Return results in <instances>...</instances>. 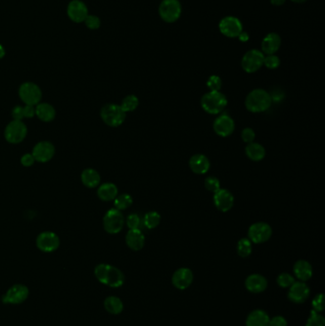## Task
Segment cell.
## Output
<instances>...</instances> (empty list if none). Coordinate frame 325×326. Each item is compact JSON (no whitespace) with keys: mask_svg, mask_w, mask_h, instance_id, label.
<instances>
[{"mask_svg":"<svg viewBox=\"0 0 325 326\" xmlns=\"http://www.w3.org/2000/svg\"><path fill=\"white\" fill-rule=\"evenodd\" d=\"M285 2V0H271V3L276 6H280Z\"/></svg>","mask_w":325,"mask_h":326,"instance_id":"681fc988","label":"cell"},{"mask_svg":"<svg viewBox=\"0 0 325 326\" xmlns=\"http://www.w3.org/2000/svg\"><path fill=\"white\" fill-rule=\"evenodd\" d=\"M268 286L267 279L260 274H252L245 280L246 289L254 294L262 293Z\"/></svg>","mask_w":325,"mask_h":326,"instance_id":"d6986e66","label":"cell"},{"mask_svg":"<svg viewBox=\"0 0 325 326\" xmlns=\"http://www.w3.org/2000/svg\"><path fill=\"white\" fill-rule=\"evenodd\" d=\"M189 166L191 170L197 175H204L211 167L210 160L205 155L197 154L191 157L189 160Z\"/></svg>","mask_w":325,"mask_h":326,"instance_id":"ffe728a7","label":"cell"},{"mask_svg":"<svg viewBox=\"0 0 325 326\" xmlns=\"http://www.w3.org/2000/svg\"><path fill=\"white\" fill-rule=\"evenodd\" d=\"M28 133L27 126L22 120H13L5 129V138L10 143L17 144L22 142Z\"/></svg>","mask_w":325,"mask_h":326,"instance_id":"8992f818","label":"cell"},{"mask_svg":"<svg viewBox=\"0 0 325 326\" xmlns=\"http://www.w3.org/2000/svg\"><path fill=\"white\" fill-rule=\"evenodd\" d=\"M159 15L168 23L176 21L182 15V5L178 0H163L159 5Z\"/></svg>","mask_w":325,"mask_h":326,"instance_id":"52a82bcc","label":"cell"},{"mask_svg":"<svg viewBox=\"0 0 325 326\" xmlns=\"http://www.w3.org/2000/svg\"><path fill=\"white\" fill-rule=\"evenodd\" d=\"M55 146L50 141H40L33 147L32 156L35 161L40 162H48L55 156Z\"/></svg>","mask_w":325,"mask_h":326,"instance_id":"2e32d148","label":"cell"},{"mask_svg":"<svg viewBox=\"0 0 325 326\" xmlns=\"http://www.w3.org/2000/svg\"><path fill=\"white\" fill-rule=\"evenodd\" d=\"M272 101L273 99L267 91L263 89H255L246 96V109L255 114L263 113L269 109Z\"/></svg>","mask_w":325,"mask_h":326,"instance_id":"6da1fadb","label":"cell"},{"mask_svg":"<svg viewBox=\"0 0 325 326\" xmlns=\"http://www.w3.org/2000/svg\"><path fill=\"white\" fill-rule=\"evenodd\" d=\"M241 138L247 144L254 142L256 138V133L254 130L252 128H244L241 132Z\"/></svg>","mask_w":325,"mask_h":326,"instance_id":"b9f144b4","label":"cell"},{"mask_svg":"<svg viewBox=\"0 0 325 326\" xmlns=\"http://www.w3.org/2000/svg\"><path fill=\"white\" fill-rule=\"evenodd\" d=\"M126 223H127L128 228L130 230H132V229H139V226H140V223H141V219L139 218V215H137V214H131V215H128Z\"/></svg>","mask_w":325,"mask_h":326,"instance_id":"ab89813d","label":"cell"},{"mask_svg":"<svg viewBox=\"0 0 325 326\" xmlns=\"http://www.w3.org/2000/svg\"><path fill=\"white\" fill-rule=\"evenodd\" d=\"M279 64H280V60L278 56L275 55H267V56L264 57V60H263V65H265V67L270 70L277 69Z\"/></svg>","mask_w":325,"mask_h":326,"instance_id":"f35d334b","label":"cell"},{"mask_svg":"<svg viewBox=\"0 0 325 326\" xmlns=\"http://www.w3.org/2000/svg\"><path fill=\"white\" fill-rule=\"evenodd\" d=\"M124 275L119 268L108 264L104 284L111 287H120L124 283Z\"/></svg>","mask_w":325,"mask_h":326,"instance_id":"44dd1931","label":"cell"},{"mask_svg":"<svg viewBox=\"0 0 325 326\" xmlns=\"http://www.w3.org/2000/svg\"><path fill=\"white\" fill-rule=\"evenodd\" d=\"M245 154L248 159H250L253 161H261L265 158L266 151L262 144L252 142V143L247 144Z\"/></svg>","mask_w":325,"mask_h":326,"instance_id":"f1b7e54d","label":"cell"},{"mask_svg":"<svg viewBox=\"0 0 325 326\" xmlns=\"http://www.w3.org/2000/svg\"><path fill=\"white\" fill-rule=\"evenodd\" d=\"M24 118L25 119H32L35 116V108L31 105H25L23 107Z\"/></svg>","mask_w":325,"mask_h":326,"instance_id":"7dc6e473","label":"cell"},{"mask_svg":"<svg viewBox=\"0 0 325 326\" xmlns=\"http://www.w3.org/2000/svg\"><path fill=\"white\" fill-rule=\"evenodd\" d=\"M264 60L263 53L259 50H251L242 57L241 67L248 74L257 72L262 68Z\"/></svg>","mask_w":325,"mask_h":326,"instance_id":"9c48e42d","label":"cell"},{"mask_svg":"<svg viewBox=\"0 0 325 326\" xmlns=\"http://www.w3.org/2000/svg\"><path fill=\"white\" fill-rule=\"evenodd\" d=\"M29 296V289L23 284H16L11 287L5 295L2 296L1 301L4 303L19 304L27 300Z\"/></svg>","mask_w":325,"mask_h":326,"instance_id":"30bf717a","label":"cell"},{"mask_svg":"<svg viewBox=\"0 0 325 326\" xmlns=\"http://www.w3.org/2000/svg\"><path fill=\"white\" fill-rule=\"evenodd\" d=\"M238 38H239V40H241V41H247V40H249L248 33L244 32H240V34L238 35Z\"/></svg>","mask_w":325,"mask_h":326,"instance_id":"c3c4849f","label":"cell"},{"mask_svg":"<svg viewBox=\"0 0 325 326\" xmlns=\"http://www.w3.org/2000/svg\"><path fill=\"white\" fill-rule=\"evenodd\" d=\"M313 310L316 311L317 313H320L324 310V296L323 294H318L314 298L312 302Z\"/></svg>","mask_w":325,"mask_h":326,"instance_id":"60d3db41","label":"cell"},{"mask_svg":"<svg viewBox=\"0 0 325 326\" xmlns=\"http://www.w3.org/2000/svg\"><path fill=\"white\" fill-rule=\"evenodd\" d=\"M237 251H238V256L241 258L249 257L252 254V251H253L252 241L248 238L239 239L237 245Z\"/></svg>","mask_w":325,"mask_h":326,"instance_id":"1f68e13d","label":"cell"},{"mask_svg":"<svg viewBox=\"0 0 325 326\" xmlns=\"http://www.w3.org/2000/svg\"><path fill=\"white\" fill-rule=\"evenodd\" d=\"M246 326H270V317L265 311L254 310L247 317Z\"/></svg>","mask_w":325,"mask_h":326,"instance_id":"d4e9b609","label":"cell"},{"mask_svg":"<svg viewBox=\"0 0 325 326\" xmlns=\"http://www.w3.org/2000/svg\"><path fill=\"white\" fill-rule=\"evenodd\" d=\"M21 164L25 166V167H30V166H32L35 159L33 158L32 154H25L22 157H21Z\"/></svg>","mask_w":325,"mask_h":326,"instance_id":"ee69618b","label":"cell"},{"mask_svg":"<svg viewBox=\"0 0 325 326\" xmlns=\"http://www.w3.org/2000/svg\"><path fill=\"white\" fill-rule=\"evenodd\" d=\"M125 239L128 247L133 251L141 250L145 244V236L140 229L128 231Z\"/></svg>","mask_w":325,"mask_h":326,"instance_id":"7402d4cb","label":"cell"},{"mask_svg":"<svg viewBox=\"0 0 325 326\" xmlns=\"http://www.w3.org/2000/svg\"><path fill=\"white\" fill-rule=\"evenodd\" d=\"M270 326H287V320L282 316L270 318Z\"/></svg>","mask_w":325,"mask_h":326,"instance_id":"f6af8a7d","label":"cell"},{"mask_svg":"<svg viewBox=\"0 0 325 326\" xmlns=\"http://www.w3.org/2000/svg\"><path fill=\"white\" fill-rule=\"evenodd\" d=\"M12 116L15 120H22L24 118L23 106H16L12 112Z\"/></svg>","mask_w":325,"mask_h":326,"instance_id":"bcb514c9","label":"cell"},{"mask_svg":"<svg viewBox=\"0 0 325 326\" xmlns=\"http://www.w3.org/2000/svg\"><path fill=\"white\" fill-rule=\"evenodd\" d=\"M291 1L296 2V3H302V2H304V1H306V0H291Z\"/></svg>","mask_w":325,"mask_h":326,"instance_id":"816d5d0a","label":"cell"},{"mask_svg":"<svg viewBox=\"0 0 325 326\" xmlns=\"http://www.w3.org/2000/svg\"><path fill=\"white\" fill-rule=\"evenodd\" d=\"M213 128L216 135L227 137L235 131V121L229 116L222 115L214 120Z\"/></svg>","mask_w":325,"mask_h":326,"instance_id":"9a60e30c","label":"cell"},{"mask_svg":"<svg viewBox=\"0 0 325 326\" xmlns=\"http://www.w3.org/2000/svg\"><path fill=\"white\" fill-rule=\"evenodd\" d=\"M104 307L110 314L119 315L123 310V303L117 297H108L104 302Z\"/></svg>","mask_w":325,"mask_h":326,"instance_id":"f546056e","label":"cell"},{"mask_svg":"<svg viewBox=\"0 0 325 326\" xmlns=\"http://www.w3.org/2000/svg\"><path fill=\"white\" fill-rule=\"evenodd\" d=\"M289 288L288 299L291 302L301 304L308 300L310 288L304 281H295Z\"/></svg>","mask_w":325,"mask_h":326,"instance_id":"7c38bea8","label":"cell"},{"mask_svg":"<svg viewBox=\"0 0 325 326\" xmlns=\"http://www.w3.org/2000/svg\"><path fill=\"white\" fill-rule=\"evenodd\" d=\"M138 105H139V100H138L137 96H135V95H130V96H127L123 98L120 107L122 108L123 111L127 114L130 112L135 111V109L138 107Z\"/></svg>","mask_w":325,"mask_h":326,"instance_id":"836d02e7","label":"cell"},{"mask_svg":"<svg viewBox=\"0 0 325 326\" xmlns=\"http://www.w3.org/2000/svg\"><path fill=\"white\" fill-rule=\"evenodd\" d=\"M204 186L208 191L215 193L221 189V182L215 176H208L204 180Z\"/></svg>","mask_w":325,"mask_h":326,"instance_id":"d590c367","label":"cell"},{"mask_svg":"<svg viewBox=\"0 0 325 326\" xmlns=\"http://www.w3.org/2000/svg\"><path fill=\"white\" fill-rule=\"evenodd\" d=\"M4 56H5V49L0 44V59L3 58Z\"/></svg>","mask_w":325,"mask_h":326,"instance_id":"f907efd6","label":"cell"},{"mask_svg":"<svg viewBox=\"0 0 325 326\" xmlns=\"http://www.w3.org/2000/svg\"><path fill=\"white\" fill-rule=\"evenodd\" d=\"M220 30L227 38H238L242 32V24L237 17H224L220 23Z\"/></svg>","mask_w":325,"mask_h":326,"instance_id":"5bb4252c","label":"cell"},{"mask_svg":"<svg viewBox=\"0 0 325 326\" xmlns=\"http://www.w3.org/2000/svg\"><path fill=\"white\" fill-rule=\"evenodd\" d=\"M124 216L121 211L116 208L110 209L106 212L103 218V227L105 231L109 234H118L123 229L124 226Z\"/></svg>","mask_w":325,"mask_h":326,"instance_id":"277c9868","label":"cell"},{"mask_svg":"<svg viewBox=\"0 0 325 326\" xmlns=\"http://www.w3.org/2000/svg\"><path fill=\"white\" fill-rule=\"evenodd\" d=\"M277 282L282 288H289L295 282V278L288 273H282L277 278Z\"/></svg>","mask_w":325,"mask_h":326,"instance_id":"8d00e7d4","label":"cell"},{"mask_svg":"<svg viewBox=\"0 0 325 326\" xmlns=\"http://www.w3.org/2000/svg\"><path fill=\"white\" fill-rule=\"evenodd\" d=\"M115 208L119 211L126 210L133 204V198L129 194H121L118 195L117 198L114 199Z\"/></svg>","mask_w":325,"mask_h":326,"instance_id":"d6a6232c","label":"cell"},{"mask_svg":"<svg viewBox=\"0 0 325 326\" xmlns=\"http://www.w3.org/2000/svg\"><path fill=\"white\" fill-rule=\"evenodd\" d=\"M228 100L221 91H210L201 97V107L210 115H218L222 113L227 106Z\"/></svg>","mask_w":325,"mask_h":326,"instance_id":"7a4b0ae2","label":"cell"},{"mask_svg":"<svg viewBox=\"0 0 325 326\" xmlns=\"http://www.w3.org/2000/svg\"><path fill=\"white\" fill-rule=\"evenodd\" d=\"M59 238L53 232H43L37 239V246L45 253H51L56 251L59 247Z\"/></svg>","mask_w":325,"mask_h":326,"instance_id":"8fae6325","label":"cell"},{"mask_svg":"<svg viewBox=\"0 0 325 326\" xmlns=\"http://www.w3.org/2000/svg\"><path fill=\"white\" fill-rule=\"evenodd\" d=\"M280 43L281 40L279 35L275 32H271L262 40V53L266 55H274L280 47Z\"/></svg>","mask_w":325,"mask_h":326,"instance_id":"603a6c76","label":"cell"},{"mask_svg":"<svg viewBox=\"0 0 325 326\" xmlns=\"http://www.w3.org/2000/svg\"><path fill=\"white\" fill-rule=\"evenodd\" d=\"M81 182L88 188H95L100 183V175L95 169L88 168L81 174Z\"/></svg>","mask_w":325,"mask_h":326,"instance_id":"83f0119b","label":"cell"},{"mask_svg":"<svg viewBox=\"0 0 325 326\" xmlns=\"http://www.w3.org/2000/svg\"><path fill=\"white\" fill-rule=\"evenodd\" d=\"M222 86V80L218 76H211L207 80V87L209 88L210 91H213V92L221 91Z\"/></svg>","mask_w":325,"mask_h":326,"instance_id":"74e56055","label":"cell"},{"mask_svg":"<svg viewBox=\"0 0 325 326\" xmlns=\"http://www.w3.org/2000/svg\"><path fill=\"white\" fill-rule=\"evenodd\" d=\"M294 273L295 276L300 281H307L313 276V268L312 265L307 261L300 260L294 265Z\"/></svg>","mask_w":325,"mask_h":326,"instance_id":"cb8c5ba5","label":"cell"},{"mask_svg":"<svg viewBox=\"0 0 325 326\" xmlns=\"http://www.w3.org/2000/svg\"><path fill=\"white\" fill-rule=\"evenodd\" d=\"M19 96L26 105L37 106L42 98V92L40 88L32 82L23 83L19 88Z\"/></svg>","mask_w":325,"mask_h":326,"instance_id":"ba28073f","label":"cell"},{"mask_svg":"<svg viewBox=\"0 0 325 326\" xmlns=\"http://www.w3.org/2000/svg\"><path fill=\"white\" fill-rule=\"evenodd\" d=\"M119 195V189L116 184L111 183H103L97 189L98 198L103 201H111Z\"/></svg>","mask_w":325,"mask_h":326,"instance_id":"484cf974","label":"cell"},{"mask_svg":"<svg viewBox=\"0 0 325 326\" xmlns=\"http://www.w3.org/2000/svg\"><path fill=\"white\" fill-rule=\"evenodd\" d=\"M272 234L273 230L268 223H253L248 229V239L252 241V243L262 244L269 240Z\"/></svg>","mask_w":325,"mask_h":326,"instance_id":"5b68a950","label":"cell"},{"mask_svg":"<svg viewBox=\"0 0 325 326\" xmlns=\"http://www.w3.org/2000/svg\"><path fill=\"white\" fill-rule=\"evenodd\" d=\"M68 16L75 22H83L88 16V9L86 5L80 0H73L68 5Z\"/></svg>","mask_w":325,"mask_h":326,"instance_id":"ac0fdd59","label":"cell"},{"mask_svg":"<svg viewBox=\"0 0 325 326\" xmlns=\"http://www.w3.org/2000/svg\"><path fill=\"white\" fill-rule=\"evenodd\" d=\"M85 24L87 26L89 29L91 30H95L98 29L100 27V19L95 16H89L88 15L86 19L84 20Z\"/></svg>","mask_w":325,"mask_h":326,"instance_id":"7bdbcfd3","label":"cell"},{"mask_svg":"<svg viewBox=\"0 0 325 326\" xmlns=\"http://www.w3.org/2000/svg\"><path fill=\"white\" fill-rule=\"evenodd\" d=\"M214 203L215 208L222 213L229 212L234 206L235 198L227 189H220L214 193Z\"/></svg>","mask_w":325,"mask_h":326,"instance_id":"4fadbf2b","label":"cell"},{"mask_svg":"<svg viewBox=\"0 0 325 326\" xmlns=\"http://www.w3.org/2000/svg\"><path fill=\"white\" fill-rule=\"evenodd\" d=\"M100 117L110 127H119L126 120V113L118 104H106L100 111Z\"/></svg>","mask_w":325,"mask_h":326,"instance_id":"3957f363","label":"cell"},{"mask_svg":"<svg viewBox=\"0 0 325 326\" xmlns=\"http://www.w3.org/2000/svg\"><path fill=\"white\" fill-rule=\"evenodd\" d=\"M160 221H161V216L159 215V213L156 211L148 212L143 216L144 226L150 230L157 228L160 223Z\"/></svg>","mask_w":325,"mask_h":326,"instance_id":"4dcf8cb0","label":"cell"},{"mask_svg":"<svg viewBox=\"0 0 325 326\" xmlns=\"http://www.w3.org/2000/svg\"><path fill=\"white\" fill-rule=\"evenodd\" d=\"M35 116L44 122H50L56 118L55 108L49 103H39L35 107Z\"/></svg>","mask_w":325,"mask_h":326,"instance_id":"4316f807","label":"cell"},{"mask_svg":"<svg viewBox=\"0 0 325 326\" xmlns=\"http://www.w3.org/2000/svg\"><path fill=\"white\" fill-rule=\"evenodd\" d=\"M305 326H325L324 318L319 313L312 310Z\"/></svg>","mask_w":325,"mask_h":326,"instance_id":"e575fe53","label":"cell"},{"mask_svg":"<svg viewBox=\"0 0 325 326\" xmlns=\"http://www.w3.org/2000/svg\"><path fill=\"white\" fill-rule=\"evenodd\" d=\"M194 280V274L189 268L183 267L174 272L172 277V283L176 289L185 290L190 287Z\"/></svg>","mask_w":325,"mask_h":326,"instance_id":"e0dca14e","label":"cell"}]
</instances>
